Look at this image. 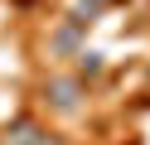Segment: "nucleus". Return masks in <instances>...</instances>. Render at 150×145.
I'll list each match as a JSON object with an SVG mask.
<instances>
[{
  "mask_svg": "<svg viewBox=\"0 0 150 145\" xmlns=\"http://www.w3.org/2000/svg\"><path fill=\"white\" fill-rule=\"evenodd\" d=\"M44 135H39V126L34 121H15L10 131H5V145H39Z\"/></svg>",
  "mask_w": 150,
  "mask_h": 145,
  "instance_id": "obj_2",
  "label": "nucleus"
},
{
  "mask_svg": "<svg viewBox=\"0 0 150 145\" xmlns=\"http://www.w3.org/2000/svg\"><path fill=\"white\" fill-rule=\"evenodd\" d=\"M78 73L82 77H97L102 73V53H78Z\"/></svg>",
  "mask_w": 150,
  "mask_h": 145,
  "instance_id": "obj_3",
  "label": "nucleus"
},
{
  "mask_svg": "<svg viewBox=\"0 0 150 145\" xmlns=\"http://www.w3.org/2000/svg\"><path fill=\"white\" fill-rule=\"evenodd\" d=\"M39 145H63V140H49V135H44V140H39Z\"/></svg>",
  "mask_w": 150,
  "mask_h": 145,
  "instance_id": "obj_5",
  "label": "nucleus"
},
{
  "mask_svg": "<svg viewBox=\"0 0 150 145\" xmlns=\"http://www.w3.org/2000/svg\"><path fill=\"white\" fill-rule=\"evenodd\" d=\"M49 97H53V106L73 111V106H78V82H73V77H58V82H49Z\"/></svg>",
  "mask_w": 150,
  "mask_h": 145,
  "instance_id": "obj_1",
  "label": "nucleus"
},
{
  "mask_svg": "<svg viewBox=\"0 0 150 145\" xmlns=\"http://www.w3.org/2000/svg\"><path fill=\"white\" fill-rule=\"evenodd\" d=\"M97 5H107V0H87V15H92V10H97Z\"/></svg>",
  "mask_w": 150,
  "mask_h": 145,
  "instance_id": "obj_4",
  "label": "nucleus"
}]
</instances>
